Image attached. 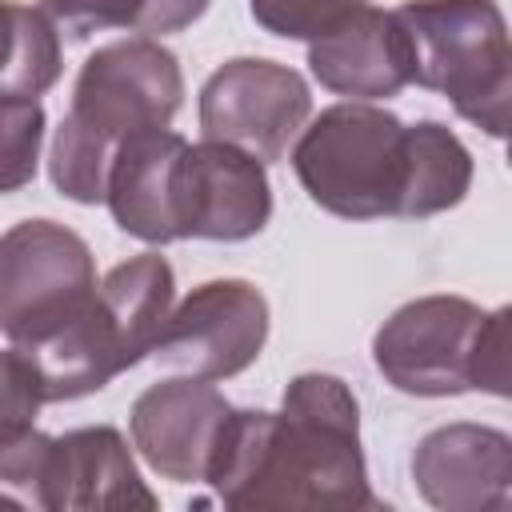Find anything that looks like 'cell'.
<instances>
[{
	"instance_id": "cell-13",
	"label": "cell",
	"mask_w": 512,
	"mask_h": 512,
	"mask_svg": "<svg viewBox=\"0 0 512 512\" xmlns=\"http://www.w3.org/2000/svg\"><path fill=\"white\" fill-rule=\"evenodd\" d=\"M308 68L320 88L348 100H388L412 84L408 36L396 12L360 4L308 40Z\"/></svg>"
},
{
	"instance_id": "cell-9",
	"label": "cell",
	"mask_w": 512,
	"mask_h": 512,
	"mask_svg": "<svg viewBox=\"0 0 512 512\" xmlns=\"http://www.w3.org/2000/svg\"><path fill=\"white\" fill-rule=\"evenodd\" d=\"M204 140L232 144L260 164H276L312 116L308 80L264 56L224 60L196 100Z\"/></svg>"
},
{
	"instance_id": "cell-2",
	"label": "cell",
	"mask_w": 512,
	"mask_h": 512,
	"mask_svg": "<svg viewBox=\"0 0 512 512\" xmlns=\"http://www.w3.org/2000/svg\"><path fill=\"white\" fill-rule=\"evenodd\" d=\"M184 104V72L156 36L100 44L76 72L72 104L52 136V188L76 204H104L112 156L124 140L168 128Z\"/></svg>"
},
{
	"instance_id": "cell-20",
	"label": "cell",
	"mask_w": 512,
	"mask_h": 512,
	"mask_svg": "<svg viewBox=\"0 0 512 512\" xmlns=\"http://www.w3.org/2000/svg\"><path fill=\"white\" fill-rule=\"evenodd\" d=\"M48 452H52V436H44L36 424L0 436V504L40 508Z\"/></svg>"
},
{
	"instance_id": "cell-15",
	"label": "cell",
	"mask_w": 512,
	"mask_h": 512,
	"mask_svg": "<svg viewBox=\"0 0 512 512\" xmlns=\"http://www.w3.org/2000/svg\"><path fill=\"white\" fill-rule=\"evenodd\" d=\"M184 136L172 128H152L124 140L112 156L104 204L116 228L140 244L164 248L176 240L172 228V168L184 152Z\"/></svg>"
},
{
	"instance_id": "cell-8",
	"label": "cell",
	"mask_w": 512,
	"mask_h": 512,
	"mask_svg": "<svg viewBox=\"0 0 512 512\" xmlns=\"http://www.w3.org/2000/svg\"><path fill=\"white\" fill-rule=\"evenodd\" d=\"M268 340V300L252 280L224 276L196 284L180 304H172L152 360L176 376L192 380H232L252 368Z\"/></svg>"
},
{
	"instance_id": "cell-16",
	"label": "cell",
	"mask_w": 512,
	"mask_h": 512,
	"mask_svg": "<svg viewBox=\"0 0 512 512\" xmlns=\"http://www.w3.org/2000/svg\"><path fill=\"white\" fill-rule=\"evenodd\" d=\"M472 152L440 120L408 124V180H404V220H428L456 208L472 188Z\"/></svg>"
},
{
	"instance_id": "cell-3",
	"label": "cell",
	"mask_w": 512,
	"mask_h": 512,
	"mask_svg": "<svg viewBox=\"0 0 512 512\" xmlns=\"http://www.w3.org/2000/svg\"><path fill=\"white\" fill-rule=\"evenodd\" d=\"M172 300L176 276L160 252H140L108 268L72 320L32 344H20L40 376L44 404L92 396L140 364L152 352Z\"/></svg>"
},
{
	"instance_id": "cell-14",
	"label": "cell",
	"mask_w": 512,
	"mask_h": 512,
	"mask_svg": "<svg viewBox=\"0 0 512 512\" xmlns=\"http://www.w3.org/2000/svg\"><path fill=\"white\" fill-rule=\"evenodd\" d=\"M156 492L140 480L128 440L112 424L72 428L52 436L40 508L92 512V508H156Z\"/></svg>"
},
{
	"instance_id": "cell-21",
	"label": "cell",
	"mask_w": 512,
	"mask_h": 512,
	"mask_svg": "<svg viewBox=\"0 0 512 512\" xmlns=\"http://www.w3.org/2000/svg\"><path fill=\"white\" fill-rule=\"evenodd\" d=\"M368 0H248L252 20L280 40H316Z\"/></svg>"
},
{
	"instance_id": "cell-4",
	"label": "cell",
	"mask_w": 512,
	"mask_h": 512,
	"mask_svg": "<svg viewBox=\"0 0 512 512\" xmlns=\"http://www.w3.org/2000/svg\"><path fill=\"white\" fill-rule=\"evenodd\" d=\"M376 372L404 396H508V308L464 296H416L372 336Z\"/></svg>"
},
{
	"instance_id": "cell-7",
	"label": "cell",
	"mask_w": 512,
	"mask_h": 512,
	"mask_svg": "<svg viewBox=\"0 0 512 512\" xmlns=\"http://www.w3.org/2000/svg\"><path fill=\"white\" fill-rule=\"evenodd\" d=\"M92 288V248L68 224L36 216L0 232V332L16 348L72 320Z\"/></svg>"
},
{
	"instance_id": "cell-18",
	"label": "cell",
	"mask_w": 512,
	"mask_h": 512,
	"mask_svg": "<svg viewBox=\"0 0 512 512\" xmlns=\"http://www.w3.org/2000/svg\"><path fill=\"white\" fill-rule=\"evenodd\" d=\"M212 0H40L56 28L72 40H88L96 32H140V36H168L192 28Z\"/></svg>"
},
{
	"instance_id": "cell-12",
	"label": "cell",
	"mask_w": 512,
	"mask_h": 512,
	"mask_svg": "<svg viewBox=\"0 0 512 512\" xmlns=\"http://www.w3.org/2000/svg\"><path fill=\"white\" fill-rule=\"evenodd\" d=\"M412 484L440 512H504L512 504V436L492 424H440L412 452Z\"/></svg>"
},
{
	"instance_id": "cell-1",
	"label": "cell",
	"mask_w": 512,
	"mask_h": 512,
	"mask_svg": "<svg viewBox=\"0 0 512 512\" xmlns=\"http://www.w3.org/2000/svg\"><path fill=\"white\" fill-rule=\"evenodd\" d=\"M232 512H376L360 404L332 372H300L288 380L280 412L232 408L208 476Z\"/></svg>"
},
{
	"instance_id": "cell-17",
	"label": "cell",
	"mask_w": 512,
	"mask_h": 512,
	"mask_svg": "<svg viewBox=\"0 0 512 512\" xmlns=\"http://www.w3.org/2000/svg\"><path fill=\"white\" fill-rule=\"evenodd\" d=\"M60 32L44 8L0 0V96L40 100L60 80Z\"/></svg>"
},
{
	"instance_id": "cell-10",
	"label": "cell",
	"mask_w": 512,
	"mask_h": 512,
	"mask_svg": "<svg viewBox=\"0 0 512 512\" xmlns=\"http://www.w3.org/2000/svg\"><path fill=\"white\" fill-rule=\"evenodd\" d=\"M272 184L256 156L200 140L184 144L172 168V228L176 240L240 244L268 228Z\"/></svg>"
},
{
	"instance_id": "cell-22",
	"label": "cell",
	"mask_w": 512,
	"mask_h": 512,
	"mask_svg": "<svg viewBox=\"0 0 512 512\" xmlns=\"http://www.w3.org/2000/svg\"><path fill=\"white\" fill-rule=\"evenodd\" d=\"M40 404H44V392H40L36 368L20 348H4L0 352V436L32 428Z\"/></svg>"
},
{
	"instance_id": "cell-19",
	"label": "cell",
	"mask_w": 512,
	"mask_h": 512,
	"mask_svg": "<svg viewBox=\"0 0 512 512\" xmlns=\"http://www.w3.org/2000/svg\"><path fill=\"white\" fill-rule=\"evenodd\" d=\"M44 104L32 96H0V196L36 180L44 144Z\"/></svg>"
},
{
	"instance_id": "cell-5",
	"label": "cell",
	"mask_w": 512,
	"mask_h": 512,
	"mask_svg": "<svg viewBox=\"0 0 512 512\" xmlns=\"http://www.w3.org/2000/svg\"><path fill=\"white\" fill-rule=\"evenodd\" d=\"M412 84L440 92L460 120L484 128L492 140L508 132L512 100V44L496 0H408L396 8Z\"/></svg>"
},
{
	"instance_id": "cell-11",
	"label": "cell",
	"mask_w": 512,
	"mask_h": 512,
	"mask_svg": "<svg viewBox=\"0 0 512 512\" xmlns=\"http://www.w3.org/2000/svg\"><path fill=\"white\" fill-rule=\"evenodd\" d=\"M228 412L232 404L208 380L168 376L132 400L128 428L156 476L172 484H204Z\"/></svg>"
},
{
	"instance_id": "cell-6",
	"label": "cell",
	"mask_w": 512,
	"mask_h": 512,
	"mask_svg": "<svg viewBox=\"0 0 512 512\" xmlns=\"http://www.w3.org/2000/svg\"><path fill=\"white\" fill-rule=\"evenodd\" d=\"M292 172L308 200L340 220L400 216L408 180V124L368 100L324 108L292 144Z\"/></svg>"
}]
</instances>
